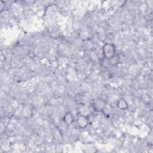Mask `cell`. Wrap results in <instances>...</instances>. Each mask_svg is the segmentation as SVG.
<instances>
[{"label": "cell", "mask_w": 153, "mask_h": 153, "mask_svg": "<svg viewBox=\"0 0 153 153\" xmlns=\"http://www.w3.org/2000/svg\"><path fill=\"white\" fill-rule=\"evenodd\" d=\"M103 53L104 56L111 60L113 59L116 55V47L113 44L107 43L103 47Z\"/></svg>", "instance_id": "6da1fadb"}, {"label": "cell", "mask_w": 153, "mask_h": 153, "mask_svg": "<svg viewBox=\"0 0 153 153\" xmlns=\"http://www.w3.org/2000/svg\"><path fill=\"white\" fill-rule=\"evenodd\" d=\"M88 118L87 116L80 115L77 119V124L80 128L84 129L88 125Z\"/></svg>", "instance_id": "7a4b0ae2"}, {"label": "cell", "mask_w": 153, "mask_h": 153, "mask_svg": "<svg viewBox=\"0 0 153 153\" xmlns=\"http://www.w3.org/2000/svg\"><path fill=\"white\" fill-rule=\"evenodd\" d=\"M93 108L96 111H100L103 110L105 107V102L104 100L100 99L96 100L93 104Z\"/></svg>", "instance_id": "3957f363"}, {"label": "cell", "mask_w": 153, "mask_h": 153, "mask_svg": "<svg viewBox=\"0 0 153 153\" xmlns=\"http://www.w3.org/2000/svg\"><path fill=\"white\" fill-rule=\"evenodd\" d=\"M64 121L66 125H71L73 123L74 117L71 113H66L64 117Z\"/></svg>", "instance_id": "277c9868"}, {"label": "cell", "mask_w": 153, "mask_h": 153, "mask_svg": "<svg viewBox=\"0 0 153 153\" xmlns=\"http://www.w3.org/2000/svg\"><path fill=\"white\" fill-rule=\"evenodd\" d=\"M117 106L119 109L124 110L126 109L127 108V104L126 102L124 99H120L118 100V103H117Z\"/></svg>", "instance_id": "5b68a950"}, {"label": "cell", "mask_w": 153, "mask_h": 153, "mask_svg": "<svg viewBox=\"0 0 153 153\" xmlns=\"http://www.w3.org/2000/svg\"><path fill=\"white\" fill-rule=\"evenodd\" d=\"M31 114H32L31 109H30L29 107L26 106L24 109V116L28 118L30 117V116H32Z\"/></svg>", "instance_id": "8992f818"}]
</instances>
